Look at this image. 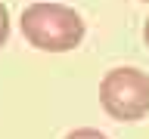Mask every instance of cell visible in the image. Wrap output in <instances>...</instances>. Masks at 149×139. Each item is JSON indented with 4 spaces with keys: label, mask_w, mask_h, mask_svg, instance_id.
I'll use <instances>...</instances> for the list:
<instances>
[{
    "label": "cell",
    "mask_w": 149,
    "mask_h": 139,
    "mask_svg": "<svg viewBox=\"0 0 149 139\" xmlns=\"http://www.w3.org/2000/svg\"><path fill=\"white\" fill-rule=\"evenodd\" d=\"M65 139H109L106 133H100L96 127H78V130H72Z\"/></svg>",
    "instance_id": "3"
},
{
    "label": "cell",
    "mask_w": 149,
    "mask_h": 139,
    "mask_svg": "<svg viewBox=\"0 0 149 139\" xmlns=\"http://www.w3.org/2000/svg\"><path fill=\"white\" fill-rule=\"evenodd\" d=\"M143 40H146V46H149V19H146V25H143Z\"/></svg>",
    "instance_id": "5"
},
{
    "label": "cell",
    "mask_w": 149,
    "mask_h": 139,
    "mask_svg": "<svg viewBox=\"0 0 149 139\" xmlns=\"http://www.w3.org/2000/svg\"><path fill=\"white\" fill-rule=\"evenodd\" d=\"M100 102L115 120H140L149 114V74L140 68H112L100 83Z\"/></svg>",
    "instance_id": "2"
},
{
    "label": "cell",
    "mask_w": 149,
    "mask_h": 139,
    "mask_svg": "<svg viewBox=\"0 0 149 139\" xmlns=\"http://www.w3.org/2000/svg\"><path fill=\"white\" fill-rule=\"evenodd\" d=\"M6 37H9V9L0 3V46L6 43Z\"/></svg>",
    "instance_id": "4"
},
{
    "label": "cell",
    "mask_w": 149,
    "mask_h": 139,
    "mask_svg": "<svg viewBox=\"0 0 149 139\" xmlns=\"http://www.w3.org/2000/svg\"><path fill=\"white\" fill-rule=\"evenodd\" d=\"M22 34L44 53H68L84 37V19L62 3H31L22 12Z\"/></svg>",
    "instance_id": "1"
}]
</instances>
